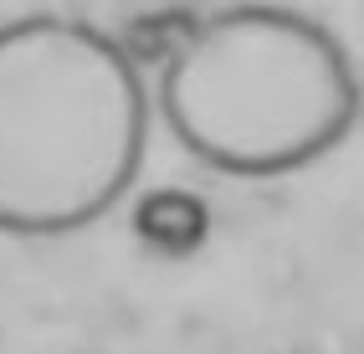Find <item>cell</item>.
<instances>
[{"mask_svg":"<svg viewBox=\"0 0 364 354\" xmlns=\"http://www.w3.org/2000/svg\"><path fill=\"white\" fill-rule=\"evenodd\" d=\"M169 139L236 180L308 170L359 118V73L333 31L287 6H226L196 16L159 67Z\"/></svg>","mask_w":364,"mask_h":354,"instance_id":"cell-2","label":"cell"},{"mask_svg":"<svg viewBox=\"0 0 364 354\" xmlns=\"http://www.w3.org/2000/svg\"><path fill=\"white\" fill-rule=\"evenodd\" d=\"M134 236L154 257H196L210 236V205L196 191H180V185H159V191H144L134 205Z\"/></svg>","mask_w":364,"mask_h":354,"instance_id":"cell-3","label":"cell"},{"mask_svg":"<svg viewBox=\"0 0 364 354\" xmlns=\"http://www.w3.org/2000/svg\"><path fill=\"white\" fill-rule=\"evenodd\" d=\"M149 92L118 36L77 16L0 26V231L72 236L129 195Z\"/></svg>","mask_w":364,"mask_h":354,"instance_id":"cell-1","label":"cell"},{"mask_svg":"<svg viewBox=\"0 0 364 354\" xmlns=\"http://www.w3.org/2000/svg\"><path fill=\"white\" fill-rule=\"evenodd\" d=\"M190 26H196V16L190 11H154V16H139L134 26L118 36V46H124V57L139 67V62H169L180 52V41L190 36Z\"/></svg>","mask_w":364,"mask_h":354,"instance_id":"cell-4","label":"cell"}]
</instances>
